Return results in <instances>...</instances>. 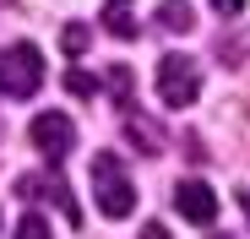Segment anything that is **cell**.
Returning <instances> with one entry per match:
<instances>
[{"label":"cell","mask_w":250,"mask_h":239,"mask_svg":"<svg viewBox=\"0 0 250 239\" xmlns=\"http://www.w3.org/2000/svg\"><path fill=\"white\" fill-rule=\"evenodd\" d=\"M93 196H98V212L104 218H131L136 185H131V174H125V163L114 152H98L93 158Z\"/></svg>","instance_id":"obj_1"},{"label":"cell","mask_w":250,"mask_h":239,"mask_svg":"<svg viewBox=\"0 0 250 239\" xmlns=\"http://www.w3.org/2000/svg\"><path fill=\"white\" fill-rule=\"evenodd\" d=\"M38 82H44V55H38L33 44L0 49V93L6 98H33Z\"/></svg>","instance_id":"obj_2"},{"label":"cell","mask_w":250,"mask_h":239,"mask_svg":"<svg viewBox=\"0 0 250 239\" xmlns=\"http://www.w3.org/2000/svg\"><path fill=\"white\" fill-rule=\"evenodd\" d=\"M196 93H201L196 60L190 55H163L158 60V98H163V109H190Z\"/></svg>","instance_id":"obj_3"},{"label":"cell","mask_w":250,"mask_h":239,"mask_svg":"<svg viewBox=\"0 0 250 239\" xmlns=\"http://www.w3.org/2000/svg\"><path fill=\"white\" fill-rule=\"evenodd\" d=\"M33 147L49 158V163H65V158L76 152V125H71V114H60V109H44L33 120Z\"/></svg>","instance_id":"obj_4"},{"label":"cell","mask_w":250,"mask_h":239,"mask_svg":"<svg viewBox=\"0 0 250 239\" xmlns=\"http://www.w3.org/2000/svg\"><path fill=\"white\" fill-rule=\"evenodd\" d=\"M174 207H180V218H190V223H212V218H218V190L201 185V179H185V185H174Z\"/></svg>","instance_id":"obj_5"},{"label":"cell","mask_w":250,"mask_h":239,"mask_svg":"<svg viewBox=\"0 0 250 239\" xmlns=\"http://www.w3.org/2000/svg\"><path fill=\"white\" fill-rule=\"evenodd\" d=\"M17 190H22V196H27V190H49V201H55L71 223H82V212H76V201H71V190H65L60 179H49V185H44V179H17Z\"/></svg>","instance_id":"obj_6"},{"label":"cell","mask_w":250,"mask_h":239,"mask_svg":"<svg viewBox=\"0 0 250 239\" xmlns=\"http://www.w3.org/2000/svg\"><path fill=\"white\" fill-rule=\"evenodd\" d=\"M109 93H114L120 109H136V76H131V65H109Z\"/></svg>","instance_id":"obj_7"},{"label":"cell","mask_w":250,"mask_h":239,"mask_svg":"<svg viewBox=\"0 0 250 239\" xmlns=\"http://www.w3.org/2000/svg\"><path fill=\"white\" fill-rule=\"evenodd\" d=\"M125 136H136V141H142V152H147V158H158V152H163V136H158V131H152V125H147V120H142V114H136V109H131V114H125Z\"/></svg>","instance_id":"obj_8"},{"label":"cell","mask_w":250,"mask_h":239,"mask_svg":"<svg viewBox=\"0 0 250 239\" xmlns=\"http://www.w3.org/2000/svg\"><path fill=\"white\" fill-rule=\"evenodd\" d=\"M104 27L114 38H136V17L125 11V0H109V11H104Z\"/></svg>","instance_id":"obj_9"},{"label":"cell","mask_w":250,"mask_h":239,"mask_svg":"<svg viewBox=\"0 0 250 239\" xmlns=\"http://www.w3.org/2000/svg\"><path fill=\"white\" fill-rule=\"evenodd\" d=\"M158 22H163V27H169V33H190V27H196V22H190V11L180 6V0H169V6H163V11H158Z\"/></svg>","instance_id":"obj_10"},{"label":"cell","mask_w":250,"mask_h":239,"mask_svg":"<svg viewBox=\"0 0 250 239\" xmlns=\"http://www.w3.org/2000/svg\"><path fill=\"white\" fill-rule=\"evenodd\" d=\"M60 44H65V55H82V49L93 44V33H87V22H71V27L60 33Z\"/></svg>","instance_id":"obj_11"},{"label":"cell","mask_w":250,"mask_h":239,"mask_svg":"<svg viewBox=\"0 0 250 239\" xmlns=\"http://www.w3.org/2000/svg\"><path fill=\"white\" fill-rule=\"evenodd\" d=\"M65 93H71V98H93V93H98V82H93L87 71H76V65H71V71H65Z\"/></svg>","instance_id":"obj_12"},{"label":"cell","mask_w":250,"mask_h":239,"mask_svg":"<svg viewBox=\"0 0 250 239\" xmlns=\"http://www.w3.org/2000/svg\"><path fill=\"white\" fill-rule=\"evenodd\" d=\"M17 239H55V234H49V223L38 218V212H27V218L17 223Z\"/></svg>","instance_id":"obj_13"},{"label":"cell","mask_w":250,"mask_h":239,"mask_svg":"<svg viewBox=\"0 0 250 239\" xmlns=\"http://www.w3.org/2000/svg\"><path fill=\"white\" fill-rule=\"evenodd\" d=\"M212 11H218V17H239V11H245V0H212Z\"/></svg>","instance_id":"obj_14"},{"label":"cell","mask_w":250,"mask_h":239,"mask_svg":"<svg viewBox=\"0 0 250 239\" xmlns=\"http://www.w3.org/2000/svg\"><path fill=\"white\" fill-rule=\"evenodd\" d=\"M142 239H169V228H163V223H147V228H142Z\"/></svg>","instance_id":"obj_15"},{"label":"cell","mask_w":250,"mask_h":239,"mask_svg":"<svg viewBox=\"0 0 250 239\" xmlns=\"http://www.w3.org/2000/svg\"><path fill=\"white\" fill-rule=\"evenodd\" d=\"M239 207H245V218H250V190H245V196H239Z\"/></svg>","instance_id":"obj_16"}]
</instances>
